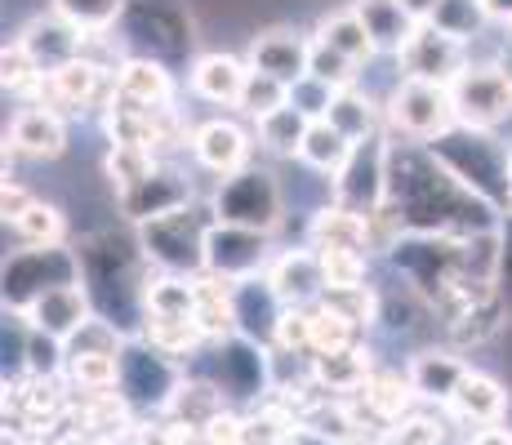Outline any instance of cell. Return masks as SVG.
I'll list each match as a JSON object with an SVG mask.
<instances>
[{"label":"cell","mask_w":512,"mask_h":445,"mask_svg":"<svg viewBox=\"0 0 512 445\" xmlns=\"http://www.w3.org/2000/svg\"><path fill=\"white\" fill-rule=\"evenodd\" d=\"M428 152L486 205H512V156L504 152L499 138L459 121L446 134L432 138Z\"/></svg>","instance_id":"obj_1"},{"label":"cell","mask_w":512,"mask_h":445,"mask_svg":"<svg viewBox=\"0 0 512 445\" xmlns=\"http://www.w3.org/2000/svg\"><path fill=\"white\" fill-rule=\"evenodd\" d=\"M76 281H81V254L63 250V245H32V250H18L5 263V303L9 312L23 316L45 290Z\"/></svg>","instance_id":"obj_2"},{"label":"cell","mask_w":512,"mask_h":445,"mask_svg":"<svg viewBox=\"0 0 512 445\" xmlns=\"http://www.w3.org/2000/svg\"><path fill=\"white\" fill-rule=\"evenodd\" d=\"M210 219H201V210H174L165 219L143 223V250L147 259H156L165 272H196L205 267V236H210Z\"/></svg>","instance_id":"obj_3"},{"label":"cell","mask_w":512,"mask_h":445,"mask_svg":"<svg viewBox=\"0 0 512 445\" xmlns=\"http://www.w3.org/2000/svg\"><path fill=\"white\" fill-rule=\"evenodd\" d=\"M116 388L121 401L130 405H170L179 392V370H174V356L161 352L147 339H130L121 348V374H116Z\"/></svg>","instance_id":"obj_4"},{"label":"cell","mask_w":512,"mask_h":445,"mask_svg":"<svg viewBox=\"0 0 512 445\" xmlns=\"http://www.w3.org/2000/svg\"><path fill=\"white\" fill-rule=\"evenodd\" d=\"M214 214L219 223H236V227H277L281 219V192L272 183V174L263 170H236L223 178L219 196H214Z\"/></svg>","instance_id":"obj_5"},{"label":"cell","mask_w":512,"mask_h":445,"mask_svg":"<svg viewBox=\"0 0 512 445\" xmlns=\"http://www.w3.org/2000/svg\"><path fill=\"white\" fill-rule=\"evenodd\" d=\"M450 98H455L459 121L486 130L512 116V72L508 67H464L459 81L450 85Z\"/></svg>","instance_id":"obj_6"},{"label":"cell","mask_w":512,"mask_h":445,"mask_svg":"<svg viewBox=\"0 0 512 445\" xmlns=\"http://www.w3.org/2000/svg\"><path fill=\"white\" fill-rule=\"evenodd\" d=\"M392 121L401 125L410 138H437L446 134L450 125H459L455 98H450V85H432V81H401L397 94H392Z\"/></svg>","instance_id":"obj_7"},{"label":"cell","mask_w":512,"mask_h":445,"mask_svg":"<svg viewBox=\"0 0 512 445\" xmlns=\"http://www.w3.org/2000/svg\"><path fill=\"white\" fill-rule=\"evenodd\" d=\"M388 147L379 143V138H366V143L352 147L348 165L339 170L334 178V192H339V205H348V210L357 214H379L383 196H388Z\"/></svg>","instance_id":"obj_8"},{"label":"cell","mask_w":512,"mask_h":445,"mask_svg":"<svg viewBox=\"0 0 512 445\" xmlns=\"http://www.w3.org/2000/svg\"><path fill=\"white\" fill-rule=\"evenodd\" d=\"M268 263V232L259 227H236V223H214L205 236V267L223 281H245Z\"/></svg>","instance_id":"obj_9"},{"label":"cell","mask_w":512,"mask_h":445,"mask_svg":"<svg viewBox=\"0 0 512 445\" xmlns=\"http://www.w3.org/2000/svg\"><path fill=\"white\" fill-rule=\"evenodd\" d=\"M401 67L410 81H432V85H455L464 72V41L446 36L441 27L419 23V32L410 36V45L401 49Z\"/></svg>","instance_id":"obj_10"},{"label":"cell","mask_w":512,"mask_h":445,"mask_svg":"<svg viewBox=\"0 0 512 445\" xmlns=\"http://www.w3.org/2000/svg\"><path fill=\"white\" fill-rule=\"evenodd\" d=\"M232 308H236V334L250 339V343H259V348L277 343V325H281V316L290 312L285 299L277 294V285L254 281V276L232 281Z\"/></svg>","instance_id":"obj_11"},{"label":"cell","mask_w":512,"mask_h":445,"mask_svg":"<svg viewBox=\"0 0 512 445\" xmlns=\"http://www.w3.org/2000/svg\"><path fill=\"white\" fill-rule=\"evenodd\" d=\"M187 201H192V183H187L179 170H165V165H156L143 183L121 192V210H125V219H134V223H152L174 210H187Z\"/></svg>","instance_id":"obj_12"},{"label":"cell","mask_w":512,"mask_h":445,"mask_svg":"<svg viewBox=\"0 0 512 445\" xmlns=\"http://www.w3.org/2000/svg\"><path fill=\"white\" fill-rule=\"evenodd\" d=\"M23 321H27V330L67 343L85 321H90V290H81V281L58 285V290H45L41 299L23 312Z\"/></svg>","instance_id":"obj_13"},{"label":"cell","mask_w":512,"mask_h":445,"mask_svg":"<svg viewBox=\"0 0 512 445\" xmlns=\"http://www.w3.org/2000/svg\"><path fill=\"white\" fill-rule=\"evenodd\" d=\"M125 23H130L134 41L147 45V32H156L152 49L156 54H179L187 49V14L174 0H134V5H125Z\"/></svg>","instance_id":"obj_14"},{"label":"cell","mask_w":512,"mask_h":445,"mask_svg":"<svg viewBox=\"0 0 512 445\" xmlns=\"http://www.w3.org/2000/svg\"><path fill=\"white\" fill-rule=\"evenodd\" d=\"M263 379H268V365H263L259 343H250V339L236 334L232 343L219 348V361H214V388H219L223 397H254V392H263Z\"/></svg>","instance_id":"obj_15"},{"label":"cell","mask_w":512,"mask_h":445,"mask_svg":"<svg viewBox=\"0 0 512 445\" xmlns=\"http://www.w3.org/2000/svg\"><path fill=\"white\" fill-rule=\"evenodd\" d=\"M308 54H312V45L303 41V36L285 32V27L263 32V36L250 41V67L254 72L277 76V81H285V85H294L299 76H308Z\"/></svg>","instance_id":"obj_16"},{"label":"cell","mask_w":512,"mask_h":445,"mask_svg":"<svg viewBox=\"0 0 512 445\" xmlns=\"http://www.w3.org/2000/svg\"><path fill=\"white\" fill-rule=\"evenodd\" d=\"M81 41H85L81 27H72L63 14H54V18H36L18 45L36 58L41 72H58V67H67L72 58H81Z\"/></svg>","instance_id":"obj_17"},{"label":"cell","mask_w":512,"mask_h":445,"mask_svg":"<svg viewBox=\"0 0 512 445\" xmlns=\"http://www.w3.org/2000/svg\"><path fill=\"white\" fill-rule=\"evenodd\" d=\"M268 281L277 285L285 308H303V303H312V299L326 294V267H321V254L294 250V254H285V259H277Z\"/></svg>","instance_id":"obj_18"},{"label":"cell","mask_w":512,"mask_h":445,"mask_svg":"<svg viewBox=\"0 0 512 445\" xmlns=\"http://www.w3.org/2000/svg\"><path fill=\"white\" fill-rule=\"evenodd\" d=\"M9 143H14V152H23V156L54 161V156H63V147H67V130L49 107H27V112H18L14 125H9Z\"/></svg>","instance_id":"obj_19"},{"label":"cell","mask_w":512,"mask_h":445,"mask_svg":"<svg viewBox=\"0 0 512 445\" xmlns=\"http://www.w3.org/2000/svg\"><path fill=\"white\" fill-rule=\"evenodd\" d=\"M352 9H357L361 23H366L374 49H392V54H401V49L410 45V36L419 32V18L410 14L401 0H357Z\"/></svg>","instance_id":"obj_20"},{"label":"cell","mask_w":512,"mask_h":445,"mask_svg":"<svg viewBox=\"0 0 512 445\" xmlns=\"http://www.w3.org/2000/svg\"><path fill=\"white\" fill-rule=\"evenodd\" d=\"M450 410L459 414L464 423H499L508 414V388L499 379H490V374L481 370H468L464 383L455 388V397H450Z\"/></svg>","instance_id":"obj_21"},{"label":"cell","mask_w":512,"mask_h":445,"mask_svg":"<svg viewBox=\"0 0 512 445\" xmlns=\"http://www.w3.org/2000/svg\"><path fill=\"white\" fill-rule=\"evenodd\" d=\"M464 374H468V365L459 361L455 352H419L415 361H410V388H415V397L423 401H446L455 397V388L464 383Z\"/></svg>","instance_id":"obj_22"},{"label":"cell","mask_w":512,"mask_h":445,"mask_svg":"<svg viewBox=\"0 0 512 445\" xmlns=\"http://www.w3.org/2000/svg\"><path fill=\"white\" fill-rule=\"evenodd\" d=\"M196 156H201L205 170L236 174L245 165V156H250V138H245V130L232 121H210L196 130Z\"/></svg>","instance_id":"obj_23"},{"label":"cell","mask_w":512,"mask_h":445,"mask_svg":"<svg viewBox=\"0 0 512 445\" xmlns=\"http://www.w3.org/2000/svg\"><path fill=\"white\" fill-rule=\"evenodd\" d=\"M250 67L232 54H205L196 58L192 67V89L205 98V103H241V89Z\"/></svg>","instance_id":"obj_24"},{"label":"cell","mask_w":512,"mask_h":445,"mask_svg":"<svg viewBox=\"0 0 512 445\" xmlns=\"http://www.w3.org/2000/svg\"><path fill=\"white\" fill-rule=\"evenodd\" d=\"M312 245L317 250H366L370 245V219L348 205H334V210H321L312 219Z\"/></svg>","instance_id":"obj_25"},{"label":"cell","mask_w":512,"mask_h":445,"mask_svg":"<svg viewBox=\"0 0 512 445\" xmlns=\"http://www.w3.org/2000/svg\"><path fill=\"white\" fill-rule=\"evenodd\" d=\"M170 72L152 58H130L121 63V81H116V98L125 103H139V107H156V103H170Z\"/></svg>","instance_id":"obj_26"},{"label":"cell","mask_w":512,"mask_h":445,"mask_svg":"<svg viewBox=\"0 0 512 445\" xmlns=\"http://www.w3.org/2000/svg\"><path fill=\"white\" fill-rule=\"evenodd\" d=\"M312 379L330 392H352L370 383V356L361 348H339L326 356H312Z\"/></svg>","instance_id":"obj_27"},{"label":"cell","mask_w":512,"mask_h":445,"mask_svg":"<svg viewBox=\"0 0 512 445\" xmlns=\"http://www.w3.org/2000/svg\"><path fill=\"white\" fill-rule=\"evenodd\" d=\"M352 138L343 134V130H334L330 121H312V130L308 138H303V161L312 165V170H326V174H339L343 165H348V156H352Z\"/></svg>","instance_id":"obj_28"},{"label":"cell","mask_w":512,"mask_h":445,"mask_svg":"<svg viewBox=\"0 0 512 445\" xmlns=\"http://www.w3.org/2000/svg\"><path fill=\"white\" fill-rule=\"evenodd\" d=\"M308 130H312V116H308V112H299L294 103L277 107L272 116H263V121H259L263 147H268V152H277V156L303 152V138H308Z\"/></svg>","instance_id":"obj_29"},{"label":"cell","mask_w":512,"mask_h":445,"mask_svg":"<svg viewBox=\"0 0 512 445\" xmlns=\"http://www.w3.org/2000/svg\"><path fill=\"white\" fill-rule=\"evenodd\" d=\"M321 41L334 45L339 54H348L352 63H366L374 54V41L366 32V23H361L357 9H343V14H330L326 23H321Z\"/></svg>","instance_id":"obj_30"},{"label":"cell","mask_w":512,"mask_h":445,"mask_svg":"<svg viewBox=\"0 0 512 445\" xmlns=\"http://www.w3.org/2000/svg\"><path fill=\"white\" fill-rule=\"evenodd\" d=\"M486 5L481 0H441L437 9H432V18L428 23L432 27H441L446 36H455V41H477L481 36V27H486Z\"/></svg>","instance_id":"obj_31"},{"label":"cell","mask_w":512,"mask_h":445,"mask_svg":"<svg viewBox=\"0 0 512 445\" xmlns=\"http://www.w3.org/2000/svg\"><path fill=\"white\" fill-rule=\"evenodd\" d=\"M94 89H98V67L90 58H72L67 67L49 72V94H54V103L85 107L94 98Z\"/></svg>","instance_id":"obj_32"},{"label":"cell","mask_w":512,"mask_h":445,"mask_svg":"<svg viewBox=\"0 0 512 445\" xmlns=\"http://www.w3.org/2000/svg\"><path fill=\"white\" fill-rule=\"evenodd\" d=\"M290 103V85L277 81V76H268V72H254L250 67V76H245V89H241V112L245 116H254V121H263V116H272L277 107Z\"/></svg>","instance_id":"obj_33"},{"label":"cell","mask_w":512,"mask_h":445,"mask_svg":"<svg viewBox=\"0 0 512 445\" xmlns=\"http://www.w3.org/2000/svg\"><path fill=\"white\" fill-rule=\"evenodd\" d=\"M326 121L334 125V130H343L352 138V143H366L370 130H374V107L366 103L361 94H352V89H339L326 112Z\"/></svg>","instance_id":"obj_34"},{"label":"cell","mask_w":512,"mask_h":445,"mask_svg":"<svg viewBox=\"0 0 512 445\" xmlns=\"http://www.w3.org/2000/svg\"><path fill=\"white\" fill-rule=\"evenodd\" d=\"M130 0H54V14H63L81 32H103L125 14Z\"/></svg>","instance_id":"obj_35"},{"label":"cell","mask_w":512,"mask_h":445,"mask_svg":"<svg viewBox=\"0 0 512 445\" xmlns=\"http://www.w3.org/2000/svg\"><path fill=\"white\" fill-rule=\"evenodd\" d=\"M308 316H312V356L352 348V330H357V325H352L348 316H339L334 308H326V303H317Z\"/></svg>","instance_id":"obj_36"},{"label":"cell","mask_w":512,"mask_h":445,"mask_svg":"<svg viewBox=\"0 0 512 445\" xmlns=\"http://www.w3.org/2000/svg\"><path fill=\"white\" fill-rule=\"evenodd\" d=\"M321 303L334 308L339 316H348L352 325H370L374 316H379V299H374L370 285H330V290L321 294Z\"/></svg>","instance_id":"obj_37"},{"label":"cell","mask_w":512,"mask_h":445,"mask_svg":"<svg viewBox=\"0 0 512 445\" xmlns=\"http://www.w3.org/2000/svg\"><path fill=\"white\" fill-rule=\"evenodd\" d=\"M156 170V152H147V147H121V143H112V156H107V174H112V183L121 187H134V183H143L147 174Z\"/></svg>","instance_id":"obj_38"},{"label":"cell","mask_w":512,"mask_h":445,"mask_svg":"<svg viewBox=\"0 0 512 445\" xmlns=\"http://www.w3.org/2000/svg\"><path fill=\"white\" fill-rule=\"evenodd\" d=\"M308 72L317 76V81L334 85V89H348V85H352V76H357V63H352L348 54H339L334 45H326V41H312Z\"/></svg>","instance_id":"obj_39"},{"label":"cell","mask_w":512,"mask_h":445,"mask_svg":"<svg viewBox=\"0 0 512 445\" xmlns=\"http://www.w3.org/2000/svg\"><path fill=\"white\" fill-rule=\"evenodd\" d=\"M410 379H397V374H379V379H370L366 383V401H370V410H379L383 419H401L406 414V405H410Z\"/></svg>","instance_id":"obj_40"},{"label":"cell","mask_w":512,"mask_h":445,"mask_svg":"<svg viewBox=\"0 0 512 445\" xmlns=\"http://www.w3.org/2000/svg\"><path fill=\"white\" fill-rule=\"evenodd\" d=\"M14 227L23 232L27 245H58L63 241V214H58L54 205H41V201H32V210H27L23 219H14Z\"/></svg>","instance_id":"obj_41"},{"label":"cell","mask_w":512,"mask_h":445,"mask_svg":"<svg viewBox=\"0 0 512 445\" xmlns=\"http://www.w3.org/2000/svg\"><path fill=\"white\" fill-rule=\"evenodd\" d=\"M330 285H366V250H317Z\"/></svg>","instance_id":"obj_42"},{"label":"cell","mask_w":512,"mask_h":445,"mask_svg":"<svg viewBox=\"0 0 512 445\" xmlns=\"http://www.w3.org/2000/svg\"><path fill=\"white\" fill-rule=\"evenodd\" d=\"M201 437H205V445H245V423L236 419V414L219 410V414H214V419L201 428Z\"/></svg>","instance_id":"obj_43"},{"label":"cell","mask_w":512,"mask_h":445,"mask_svg":"<svg viewBox=\"0 0 512 445\" xmlns=\"http://www.w3.org/2000/svg\"><path fill=\"white\" fill-rule=\"evenodd\" d=\"M27 210H32V196L18 183H5V219H23Z\"/></svg>","instance_id":"obj_44"},{"label":"cell","mask_w":512,"mask_h":445,"mask_svg":"<svg viewBox=\"0 0 512 445\" xmlns=\"http://www.w3.org/2000/svg\"><path fill=\"white\" fill-rule=\"evenodd\" d=\"M468 445H512V432H508V428H499V423H486V428L472 432V441H468Z\"/></svg>","instance_id":"obj_45"},{"label":"cell","mask_w":512,"mask_h":445,"mask_svg":"<svg viewBox=\"0 0 512 445\" xmlns=\"http://www.w3.org/2000/svg\"><path fill=\"white\" fill-rule=\"evenodd\" d=\"M401 5H406V9H410V14H415V18H419V23H428V18H432V9H437V5H441V0H401Z\"/></svg>","instance_id":"obj_46"},{"label":"cell","mask_w":512,"mask_h":445,"mask_svg":"<svg viewBox=\"0 0 512 445\" xmlns=\"http://www.w3.org/2000/svg\"><path fill=\"white\" fill-rule=\"evenodd\" d=\"M486 5L490 18H504V23H512V0H481Z\"/></svg>","instance_id":"obj_47"}]
</instances>
